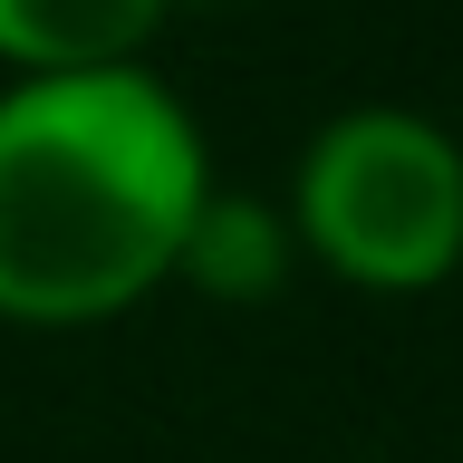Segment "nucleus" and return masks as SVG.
<instances>
[{
	"mask_svg": "<svg viewBox=\"0 0 463 463\" xmlns=\"http://www.w3.org/2000/svg\"><path fill=\"white\" fill-rule=\"evenodd\" d=\"M299 270V241H289L280 203H241V194H203L194 232H184V260H174V289H194L213 309H251V299H280V280Z\"/></svg>",
	"mask_w": 463,
	"mask_h": 463,
	"instance_id": "obj_4",
	"label": "nucleus"
},
{
	"mask_svg": "<svg viewBox=\"0 0 463 463\" xmlns=\"http://www.w3.org/2000/svg\"><path fill=\"white\" fill-rule=\"evenodd\" d=\"M184 0H0V68L10 78H58V68H116L145 58L155 29Z\"/></svg>",
	"mask_w": 463,
	"mask_h": 463,
	"instance_id": "obj_3",
	"label": "nucleus"
},
{
	"mask_svg": "<svg viewBox=\"0 0 463 463\" xmlns=\"http://www.w3.org/2000/svg\"><path fill=\"white\" fill-rule=\"evenodd\" d=\"M213 194L203 116L155 58L0 87V328L78 338L174 289Z\"/></svg>",
	"mask_w": 463,
	"mask_h": 463,
	"instance_id": "obj_1",
	"label": "nucleus"
},
{
	"mask_svg": "<svg viewBox=\"0 0 463 463\" xmlns=\"http://www.w3.org/2000/svg\"><path fill=\"white\" fill-rule=\"evenodd\" d=\"M309 270L367 299H425L463 270V136L425 107H338L280 203Z\"/></svg>",
	"mask_w": 463,
	"mask_h": 463,
	"instance_id": "obj_2",
	"label": "nucleus"
}]
</instances>
